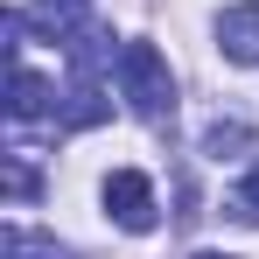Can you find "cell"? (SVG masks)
<instances>
[{
    "label": "cell",
    "mask_w": 259,
    "mask_h": 259,
    "mask_svg": "<svg viewBox=\"0 0 259 259\" xmlns=\"http://www.w3.org/2000/svg\"><path fill=\"white\" fill-rule=\"evenodd\" d=\"M119 91H126V105L147 119V126H161L175 112V77H168V56L154 42H126L119 49Z\"/></svg>",
    "instance_id": "cell-1"
},
{
    "label": "cell",
    "mask_w": 259,
    "mask_h": 259,
    "mask_svg": "<svg viewBox=\"0 0 259 259\" xmlns=\"http://www.w3.org/2000/svg\"><path fill=\"white\" fill-rule=\"evenodd\" d=\"M105 210H112V224H119V231H154V182H147V175L140 168H112L105 175Z\"/></svg>",
    "instance_id": "cell-2"
},
{
    "label": "cell",
    "mask_w": 259,
    "mask_h": 259,
    "mask_svg": "<svg viewBox=\"0 0 259 259\" xmlns=\"http://www.w3.org/2000/svg\"><path fill=\"white\" fill-rule=\"evenodd\" d=\"M217 49H224L231 63H259V0L224 7V21H217Z\"/></svg>",
    "instance_id": "cell-3"
},
{
    "label": "cell",
    "mask_w": 259,
    "mask_h": 259,
    "mask_svg": "<svg viewBox=\"0 0 259 259\" xmlns=\"http://www.w3.org/2000/svg\"><path fill=\"white\" fill-rule=\"evenodd\" d=\"M56 105H63V98H56V84H49V77H35V70H28V63L14 56V84H7V112H14V119H42V112H56Z\"/></svg>",
    "instance_id": "cell-4"
},
{
    "label": "cell",
    "mask_w": 259,
    "mask_h": 259,
    "mask_svg": "<svg viewBox=\"0 0 259 259\" xmlns=\"http://www.w3.org/2000/svg\"><path fill=\"white\" fill-rule=\"evenodd\" d=\"M0 259H77V252H70V245H56V238H42V231H28V224H7Z\"/></svg>",
    "instance_id": "cell-5"
},
{
    "label": "cell",
    "mask_w": 259,
    "mask_h": 259,
    "mask_svg": "<svg viewBox=\"0 0 259 259\" xmlns=\"http://www.w3.org/2000/svg\"><path fill=\"white\" fill-rule=\"evenodd\" d=\"M245 147H252V126H245V119H210V126H203V154H210V161H231V154H245Z\"/></svg>",
    "instance_id": "cell-6"
},
{
    "label": "cell",
    "mask_w": 259,
    "mask_h": 259,
    "mask_svg": "<svg viewBox=\"0 0 259 259\" xmlns=\"http://www.w3.org/2000/svg\"><path fill=\"white\" fill-rule=\"evenodd\" d=\"M224 217H231V224H259V168L224 196Z\"/></svg>",
    "instance_id": "cell-7"
},
{
    "label": "cell",
    "mask_w": 259,
    "mask_h": 259,
    "mask_svg": "<svg viewBox=\"0 0 259 259\" xmlns=\"http://www.w3.org/2000/svg\"><path fill=\"white\" fill-rule=\"evenodd\" d=\"M7 196H14V203H28V196H35V168H28V154H21V147L7 154Z\"/></svg>",
    "instance_id": "cell-8"
},
{
    "label": "cell",
    "mask_w": 259,
    "mask_h": 259,
    "mask_svg": "<svg viewBox=\"0 0 259 259\" xmlns=\"http://www.w3.org/2000/svg\"><path fill=\"white\" fill-rule=\"evenodd\" d=\"M196 259H231V252H196Z\"/></svg>",
    "instance_id": "cell-9"
}]
</instances>
